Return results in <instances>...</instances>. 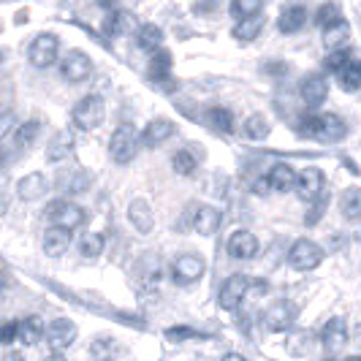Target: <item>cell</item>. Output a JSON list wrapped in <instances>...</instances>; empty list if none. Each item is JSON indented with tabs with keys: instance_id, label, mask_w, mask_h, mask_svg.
Wrapping results in <instances>:
<instances>
[{
	"instance_id": "ffe728a7",
	"label": "cell",
	"mask_w": 361,
	"mask_h": 361,
	"mask_svg": "<svg viewBox=\"0 0 361 361\" xmlns=\"http://www.w3.org/2000/svg\"><path fill=\"white\" fill-rule=\"evenodd\" d=\"M171 133H174V123H169V120H155V123H149L145 133L139 136V145L158 147V145H163Z\"/></svg>"
},
{
	"instance_id": "e575fe53",
	"label": "cell",
	"mask_w": 361,
	"mask_h": 361,
	"mask_svg": "<svg viewBox=\"0 0 361 361\" xmlns=\"http://www.w3.org/2000/svg\"><path fill=\"white\" fill-rule=\"evenodd\" d=\"M340 87H343L345 92H356L361 87V66H359V60L356 63H350L348 68H345L340 76Z\"/></svg>"
},
{
	"instance_id": "44dd1931",
	"label": "cell",
	"mask_w": 361,
	"mask_h": 361,
	"mask_svg": "<svg viewBox=\"0 0 361 361\" xmlns=\"http://www.w3.org/2000/svg\"><path fill=\"white\" fill-rule=\"evenodd\" d=\"M71 247V231H63V228H47L44 234V253L57 258Z\"/></svg>"
},
{
	"instance_id": "e0dca14e",
	"label": "cell",
	"mask_w": 361,
	"mask_h": 361,
	"mask_svg": "<svg viewBox=\"0 0 361 361\" xmlns=\"http://www.w3.org/2000/svg\"><path fill=\"white\" fill-rule=\"evenodd\" d=\"M264 180H267L269 190H290V188H296V171L288 163H277V166H271Z\"/></svg>"
},
{
	"instance_id": "ee69618b",
	"label": "cell",
	"mask_w": 361,
	"mask_h": 361,
	"mask_svg": "<svg viewBox=\"0 0 361 361\" xmlns=\"http://www.w3.org/2000/svg\"><path fill=\"white\" fill-rule=\"evenodd\" d=\"M14 126H17V114L14 111H3L0 114V139H6L14 130Z\"/></svg>"
},
{
	"instance_id": "bcb514c9",
	"label": "cell",
	"mask_w": 361,
	"mask_h": 361,
	"mask_svg": "<svg viewBox=\"0 0 361 361\" xmlns=\"http://www.w3.org/2000/svg\"><path fill=\"white\" fill-rule=\"evenodd\" d=\"M286 71H288L286 63H269V66H267V73H286Z\"/></svg>"
},
{
	"instance_id": "277c9868",
	"label": "cell",
	"mask_w": 361,
	"mask_h": 361,
	"mask_svg": "<svg viewBox=\"0 0 361 361\" xmlns=\"http://www.w3.org/2000/svg\"><path fill=\"white\" fill-rule=\"evenodd\" d=\"M47 217L52 220V228H63V231H71L76 228L82 220H85V212L82 207H76L73 201H63L57 199L47 207Z\"/></svg>"
},
{
	"instance_id": "f35d334b",
	"label": "cell",
	"mask_w": 361,
	"mask_h": 361,
	"mask_svg": "<svg viewBox=\"0 0 361 361\" xmlns=\"http://www.w3.org/2000/svg\"><path fill=\"white\" fill-rule=\"evenodd\" d=\"M57 185H63L66 193H82L90 185V177L87 174L82 177V171H73V174H66V177H57Z\"/></svg>"
},
{
	"instance_id": "8992f818",
	"label": "cell",
	"mask_w": 361,
	"mask_h": 361,
	"mask_svg": "<svg viewBox=\"0 0 361 361\" xmlns=\"http://www.w3.org/2000/svg\"><path fill=\"white\" fill-rule=\"evenodd\" d=\"M171 274H174V283L177 286H190V283H196L201 274H204V258L196 253L177 255V261L171 267Z\"/></svg>"
},
{
	"instance_id": "9a60e30c",
	"label": "cell",
	"mask_w": 361,
	"mask_h": 361,
	"mask_svg": "<svg viewBox=\"0 0 361 361\" xmlns=\"http://www.w3.org/2000/svg\"><path fill=\"white\" fill-rule=\"evenodd\" d=\"M326 95H329V82H326L324 73H310L307 79H305V85H302V98H305V104L307 106H318V104H324Z\"/></svg>"
},
{
	"instance_id": "8d00e7d4",
	"label": "cell",
	"mask_w": 361,
	"mask_h": 361,
	"mask_svg": "<svg viewBox=\"0 0 361 361\" xmlns=\"http://www.w3.org/2000/svg\"><path fill=\"white\" fill-rule=\"evenodd\" d=\"M128 22H130V17L123 14V11L106 14V17H104V33H106V36H120V33L128 30Z\"/></svg>"
},
{
	"instance_id": "7a4b0ae2",
	"label": "cell",
	"mask_w": 361,
	"mask_h": 361,
	"mask_svg": "<svg viewBox=\"0 0 361 361\" xmlns=\"http://www.w3.org/2000/svg\"><path fill=\"white\" fill-rule=\"evenodd\" d=\"M139 130L133 126H120L114 133H111V139H109V155H111V161L120 163V166H126L136 158V152H139Z\"/></svg>"
},
{
	"instance_id": "d6a6232c",
	"label": "cell",
	"mask_w": 361,
	"mask_h": 361,
	"mask_svg": "<svg viewBox=\"0 0 361 361\" xmlns=\"http://www.w3.org/2000/svg\"><path fill=\"white\" fill-rule=\"evenodd\" d=\"M104 245H106L104 234H98V231H90V234H85L82 239H79V253L87 255V258H95V255L104 253Z\"/></svg>"
},
{
	"instance_id": "d590c367",
	"label": "cell",
	"mask_w": 361,
	"mask_h": 361,
	"mask_svg": "<svg viewBox=\"0 0 361 361\" xmlns=\"http://www.w3.org/2000/svg\"><path fill=\"white\" fill-rule=\"evenodd\" d=\"M171 166L180 177H193L196 174V158L188 152V149H180L174 158H171Z\"/></svg>"
},
{
	"instance_id": "c3c4849f",
	"label": "cell",
	"mask_w": 361,
	"mask_h": 361,
	"mask_svg": "<svg viewBox=\"0 0 361 361\" xmlns=\"http://www.w3.org/2000/svg\"><path fill=\"white\" fill-rule=\"evenodd\" d=\"M0 361H25V359H22L19 353H6V356H3Z\"/></svg>"
},
{
	"instance_id": "2e32d148",
	"label": "cell",
	"mask_w": 361,
	"mask_h": 361,
	"mask_svg": "<svg viewBox=\"0 0 361 361\" xmlns=\"http://www.w3.org/2000/svg\"><path fill=\"white\" fill-rule=\"evenodd\" d=\"M47 190H49V182H47L44 174H38V171L22 177V180L17 182V196L22 201H36V199H41Z\"/></svg>"
},
{
	"instance_id": "6da1fadb",
	"label": "cell",
	"mask_w": 361,
	"mask_h": 361,
	"mask_svg": "<svg viewBox=\"0 0 361 361\" xmlns=\"http://www.w3.org/2000/svg\"><path fill=\"white\" fill-rule=\"evenodd\" d=\"M296 133L305 136V139H315V142H340L348 128L345 120L337 114H307L296 123Z\"/></svg>"
},
{
	"instance_id": "b9f144b4",
	"label": "cell",
	"mask_w": 361,
	"mask_h": 361,
	"mask_svg": "<svg viewBox=\"0 0 361 361\" xmlns=\"http://www.w3.org/2000/svg\"><path fill=\"white\" fill-rule=\"evenodd\" d=\"M166 337H169L171 343H180V340L204 337V334H201V331H196V329H190V326H171V329H166Z\"/></svg>"
},
{
	"instance_id": "30bf717a",
	"label": "cell",
	"mask_w": 361,
	"mask_h": 361,
	"mask_svg": "<svg viewBox=\"0 0 361 361\" xmlns=\"http://www.w3.org/2000/svg\"><path fill=\"white\" fill-rule=\"evenodd\" d=\"M247 288H250V283H247V277H245V274H234V277H228V280L223 283V288H220V307L236 310L239 305H242V299H245Z\"/></svg>"
},
{
	"instance_id": "4fadbf2b",
	"label": "cell",
	"mask_w": 361,
	"mask_h": 361,
	"mask_svg": "<svg viewBox=\"0 0 361 361\" xmlns=\"http://www.w3.org/2000/svg\"><path fill=\"white\" fill-rule=\"evenodd\" d=\"M73 147H76V136H73V130L71 128H63L52 142H49V147H47V161H52V163L66 161V158L73 152Z\"/></svg>"
},
{
	"instance_id": "9c48e42d",
	"label": "cell",
	"mask_w": 361,
	"mask_h": 361,
	"mask_svg": "<svg viewBox=\"0 0 361 361\" xmlns=\"http://www.w3.org/2000/svg\"><path fill=\"white\" fill-rule=\"evenodd\" d=\"M27 57H30V63L38 66V68H49L54 60H57V38L52 33L36 36L33 44H30V49H27Z\"/></svg>"
},
{
	"instance_id": "f546056e",
	"label": "cell",
	"mask_w": 361,
	"mask_h": 361,
	"mask_svg": "<svg viewBox=\"0 0 361 361\" xmlns=\"http://www.w3.org/2000/svg\"><path fill=\"white\" fill-rule=\"evenodd\" d=\"M117 350H120V345L114 343V337H98L90 345V356L95 361H111L117 356Z\"/></svg>"
},
{
	"instance_id": "8fae6325",
	"label": "cell",
	"mask_w": 361,
	"mask_h": 361,
	"mask_svg": "<svg viewBox=\"0 0 361 361\" xmlns=\"http://www.w3.org/2000/svg\"><path fill=\"white\" fill-rule=\"evenodd\" d=\"M92 73V60L82 49H73V52L66 54L63 60V76L68 82H85Z\"/></svg>"
},
{
	"instance_id": "7c38bea8",
	"label": "cell",
	"mask_w": 361,
	"mask_h": 361,
	"mask_svg": "<svg viewBox=\"0 0 361 361\" xmlns=\"http://www.w3.org/2000/svg\"><path fill=\"white\" fill-rule=\"evenodd\" d=\"M290 324H293V307H290L288 302H277V305H271L267 312H264V326L274 331V334H280V331H288Z\"/></svg>"
},
{
	"instance_id": "816d5d0a",
	"label": "cell",
	"mask_w": 361,
	"mask_h": 361,
	"mask_svg": "<svg viewBox=\"0 0 361 361\" xmlns=\"http://www.w3.org/2000/svg\"><path fill=\"white\" fill-rule=\"evenodd\" d=\"M3 161H6V155H3V152H0V163H3Z\"/></svg>"
},
{
	"instance_id": "ac0fdd59",
	"label": "cell",
	"mask_w": 361,
	"mask_h": 361,
	"mask_svg": "<svg viewBox=\"0 0 361 361\" xmlns=\"http://www.w3.org/2000/svg\"><path fill=\"white\" fill-rule=\"evenodd\" d=\"M305 22H307V11H305V6H288V8H283V14L277 19V27H280V33H299L302 27H305Z\"/></svg>"
},
{
	"instance_id": "4dcf8cb0",
	"label": "cell",
	"mask_w": 361,
	"mask_h": 361,
	"mask_svg": "<svg viewBox=\"0 0 361 361\" xmlns=\"http://www.w3.org/2000/svg\"><path fill=\"white\" fill-rule=\"evenodd\" d=\"M356 60H359L356 49H340V52H331L329 57H326V68L340 76V73H343L350 63H356Z\"/></svg>"
},
{
	"instance_id": "52a82bcc",
	"label": "cell",
	"mask_w": 361,
	"mask_h": 361,
	"mask_svg": "<svg viewBox=\"0 0 361 361\" xmlns=\"http://www.w3.org/2000/svg\"><path fill=\"white\" fill-rule=\"evenodd\" d=\"M73 340H76V324L68 321V318H57V321L47 326V343L52 348V353L63 356V350L71 348Z\"/></svg>"
},
{
	"instance_id": "7402d4cb",
	"label": "cell",
	"mask_w": 361,
	"mask_h": 361,
	"mask_svg": "<svg viewBox=\"0 0 361 361\" xmlns=\"http://www.w3.org/2000/svg\"><path fill=\"white\" fill-rule=\"evenodd\" d=\"M348 36H350V25H348L345 19H337L334 25L324 27L326 49H331V52H340V49H345V41H348Z\"/></svg>"
},
{
	"instance_id": "d4e9b609",
	"label": "cell",
	"mask_w": 361,
	"mask_h": 361,
	"mask_svg": "<svg viewBox=\"0 0 361 361\" xmlns=\"http://www.w3.org/2000/svg\"><path fill=\"white\" fill-rule=\"evenodd\" d=\"M128 217H130V223H133L142 234L152 231V212H149V204H147V201H142V199L133 201L130 209H128Z\"/></svg>"
},
{
	"instance_id": "f5cc1de1",
	"label": "cell",
	"mask_w": 361,
	"mask_h": 361,
	"mask_svg": "<svg viewBox=\"0 0 361 361\" xmlns=\"http://www.w3.org/2000/svg\"><path fill=\"white\" fill-rule=\"evenodd\" d=\"M326 361H331V359H326Z\"/></svg>"
},
{
	"instance_id": "7dc6e473",
	"label": "cell",
	"mask_w": 361,
	"mask_h": 361,
	"mask_svg": "<svg viewBox=\"0 0 361 361\" xmlns=\"http://www.w3.org/2000/svg\"><path fill=\"white\" fill-rule=\"evenodd\" d=\"M223 361H247V359H245V356H239V353H226Z\"/></svg>"
},
{
	"instance_id": "cb8c5ba5",
	"label": "cell",
	"mask_w": 361,
	"mask_h": 361,
	"mask_svg": "<svg viewBox=\"0 0 361 361\" xmlns=\"http://www.w3.org/2000/svg\"><path fill=\"white\" fill-rule=\"evenodd\" d=\"M136 44H139V49H145V52H158L163 44V33L158 25H142L139 30H136Z\"/></svg>"
},
{
	"instance_id": "5b68a950",
	"label": "cell",
	"mask_w": 361,
	"mask_h": 361,
	"mask_svg": "<svg viewBox=\"0 0 361 361\" xmlns=\"http://www.w3.org/2000/svg\"><path fill=\"white\" fill-rule=\"evenodd\" d=\"M288 261L296 271H312L324 261V250H321L312 239H299V242H293V247H290Z\"/></svg>"
},
{
	"instance_id": "ab89813d",
	"label": "cell",
	"mask_w": 361,
	"mask_h": 361,
	"mask_svg": "<svg viewBox=\"0 0 361 361\" xmlns=\"http://www.w3.org/2000/svg\"><path fill=\"white\" fill-rule=\"evenodd\" d=\"M38 130H41V123L38 120H27L25 126L17 128V147H30L36 142Z\"/></svg>"
},
{
	"instance_id": "83f0119b",
	"label": "cell",
	"mask_w": 361,
	"mask_h": 361,
	"mask_svg": "<svg viewBox=\"0 0 361 361\" xmlns=\"http://www.w3.org/2000/svg\"><path fill=\"white\" fill-rule=\"evenodd\" d=\"M207 123L215 128V130H220V133H231L234 130V114L223 106L207 109Z\"/></svg>"
},
{
	"instance_id": "f1b7e54d",
	"label": "cell",
	"mask_w": 361,
	"mask_h": 361,
	"mask_svg": "<svg viewBox=\"0 0 361 361\" xmlns=\"http://www.w3.org/2000/svg\"><path fill=\"white\" fill-rule=\"evenodd\" d=\"M38 337H41V321H38L36 315H30V318H25V321L17 324V340L22 345H36Z\"/></svg>"
},
{
	"instance_id": "603a6c76",
	"label": "cell",
	"mask_w": 361,
	"mask_h": 361,
	"mask_svg": "<svg viewBox=\"0 0 361 361\" xmlns=\"http://www.w3.org/2000/svg\"><path fill=\"white\" fill-rule=\"evenodd\" d=\"M169 71H171V52H166V49L152 52V60H149V79L166 87V82H171V79H169Z\"/></svg>"
},
{
	"instance_id": "836d02e7",
	"label": "cell",
	"mask_w": 361,
	"mask_h": 361,
	"mask_svg": "<svg viewBox=\"0 0 361 361\" xmlns=\"http://www.w3.org/2000/svg\"><path fill=\"white\" fill-rule=\"evenodd\" d=\"M261 8H264V3H258V0H234V3L228 6L231 17H236L239 22H242V19L258 17V14H261Z\"/></svg>"
},
{
	"instance_id": "484cf974",
	"label": "cell",
	"mask_w": 361,
	"mask_h": 361,
	"mask_svg": "<svg viewBox=\"0 0 361 361\" xmlns=\"http://www.w3.org/2000/svg\"><path fill=\"white\" fill-rule=\"evenodd\" d=\"M321 340H324L326 348L345 345V340H348V326H345L343 318H331V321L324 326V331H321Z\"/></svg>"
},
{
	"instance_id": "ba28073f",
	"label": "cell",
	"mask_w": 361,
	"mask_h": 361,
	"mask_svg": "<svg viewBox=\"0 0 361 361\" xmlns=\"http://www.w3.org/2000/svg\"><path fill=\"white\" fill-rule=\"evenodd\" d=\"M296 193H299V199L302 201H315L324 196V188H326V177L321 169H315V166H310L305 169L302 174H296Z\"/></svg>"
},
{
	"instance_id": "60d3db41",
	"label": "cell",
	"mask_w": 361,
	"mask_h": 361,
	"mask_svg": "<svg viewBox=\"0 0 361 361\" xmlns=\"http://www.w3.org/2000/svg\"><path fill=\"white\" fill-rule=\"evenodd\" d=\"M337 19H343V17H340V8H337L334 3H326V6H321V8H318V17H315V22H318V25H324V27H329V25H334Z\"/></svg>"
},
{
	"instance_id": "7bdbcfd3",
	"label": "cell",
	"mask_w": 361,
	"mask_h": 361,
	"mask_svg": "<svg viewBox=\"0 0 361 361\" xmlns=\"http://www.w3.org/2000/svg\"><path fill=\"white\" fill-rule=\"evenodd\" d=\"M17 343V321H6L0 324V345Z\"/></svg>"
},
{
	"instance_id": "681fc988",
	"label": "cell",
	"mask_w": 361,
	"mask_h": 361,
	"mask_svg": "<svg viewBox=\"0 0 361 361\" xmlns=\"http://www.w3.org/2000/svg\"><path fill=\"white\" fill-rule=\"evenodd\" d=\"M47 361H66V359H63L60 353H52V356H49V359H47Z\"/></svg>"
},
{
	"instance_id": "f6af8a7d",
	"label": "cell",
	"mask_w": 361,
	"mask_h": 361,
	"mask_svg": "<svg viewBox=\"0 0 361 361\" xmlns=\"http://www.w3.org/2000/svg\"><path fill=\"white\" fill-rule=\"evenodd\" d=\"M324 209H326V196L318 201L312 209H310V215L305 217V223H307V226H315V223H318V217H324Z\"/></svg>"
},
{
	"instance_id": "4316f807",
	"label": "cell",
	"mask_w": 361,
	"mask_h": 361,
	"mask_svg": "<svg viewBox=\"0 0 361 361\" xmlns=\"http://www.w3.org/2000/svg\"><path fill=\"white\" fill-rule=\"evenodd\" d=\"M245 133H247V139H253V142H264L271 133L269 120H267L264 114H250V117L245 120Z\"/></svg>"
},
{
	"instance_id": "d6986e66",
	"label": "cell",
	"mask_w": 361,
	"mask_h": 361,
	"mask_svg": "<svg viewBox=\"0 0 361 361\" xmlns=\"http://www.w3.org/2000/svg\"><path fill=\"white\" fill-rule=\"evenodd\" d=\"M220 220H223V215L217 207H199V212L193 217V228L201 236H212L220 228Z\"/></svg>"
},
{
	"instance_id": "f907efd6",
	"label": "cell",
	"mask_w": 361,
	"mask_h": 361,
	"mask_svg": "<svg viewBox=\"0 0 361 361\" xmlns=\"http://www.w3.org/2000/svg\"><path fill=\"white\" fill-rule=\"evenodd\" d=\"M345 361H361V359H359V356H348Z\"/></svg>"
},
{
	"instance_id": "1f68e13d",
	"label": "cell",
	"mask_w": 361,
	"mask_h": 361,
	"mask_svg": "<svg viewBox=\"0 0 361 361\" xmlns=\"http://www.w3.org/2000/svg\"><path fill=\"white\" fill-rule=\"evenodd\" d=\"M261 27H264V17L261 14L250 19H242V22L234 25V38H239V41H253L261 33Z\"/></svg>"
},
{
	"instance_id": "3957f363",
	"label": "cell",
	"mask_w": 361,
	"mask_h": 361,
	"mask_svg": "<svg viewBox=\"0 0 361 361\" xmlns=\"http://www.w3.org/2000/svg\"><path fill=\"white\" fill-rule=\"evenodd\" d=\"M104 114H106V109H104V101H101L98 95H87V98H82L71 111L73 123H76V128H82V130H92V128H98L101 123H104Z\"/></svg>"
},
{
	"instance_id": "74e56055",
	"label": "cell",
	"mask_w": 361,
	"mask_h": 361,
	"mask_svg": "<svg viewBox=\"0 0 361 361\" xmlns=\"http://www.w3.org/2000/svg\"><path fill=\"white\" fill-rule=\"evenodd\" d=\"M359 201H361L359 188H348V190H345V196H343V212H345V217H348V220H359V212H361Z\"/></svg>"
},
{
	"instance_id": "5bb4252c",
	"label": "cell",
	"mask_w": 361,
	"mask_h": 361,
	"mask_svg": "<svg viewBox=\"0 0 361 361\" xmlns=\"http://www.w3.org/2000/svg\"><path fill=\"white\" fill-rule=\"evenodd\" d=\"M228 253L234 255V258H253L258 253V239H255L250 231H245V228H239L234 234L228 236Z\"/></svg>"
}]
</instances>
